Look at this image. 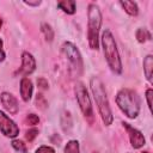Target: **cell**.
<instances>
[{"instance_id": "obj_1", "label": "cell", "mask_w": 153, "mask_h": 153, "mask_svg": "<svg viewBox=\"0 0 153 153\" xmlns=\"http://www.w3.org/2000/svg\"><path fill=\"white\" fill-rule=\"evenodd\" d=\"M90 87H91V91H92V94H93V98H94V102L98 108V112L102 117L103 123L105 126L112 124L114 116H112V111L109 104L108 94H106L103 81L98 76H93L91 78Z\"/></svg>"}, {"instance_id": "obj_2", "label": "cell", "mask_w": 153, "mask_h": 153, "mask_svg": "<svg viewBox=\"0 0 153 153\" xmlns=\"http://www.w3.org/2000/svg\"><path fill=\"white\" fill-rule=\"evenodd\" d=\"M102 45H103L104 57H105L111 72L115 74H121L122 73V61L120 57V53L117 49L115 37L109 29H105L102 33Z\"/></svg>"}, {"instance_id": "obj_3", "label": "cell", "mask_w": 153, "mask_h": 153, "mask_svg": "<svg viewBox=\"0 0 153 153\" xmlns=\"http://www.w3.org/2000/svg\"><path fill=\"white\" fill-rule=\"evenodd\" d=\"M116 104L128 118H136L140 112V97L131 88H121L116 94Z\"/></svg>"}, {"instance_id": "obj_4", "label": "cell", "mask_w": 153, "mask_h": 153, "mask_svg": "<svg viewBox=\"0 0 153 153\" xmlns=\"http://www.w3.org/2000/svg\"><path fill=\"white\" fill-rule=\"evenodd\" d=\"M102 25V12L97 4L91 2L87 8V41L92 50L99 48V31Z\"/></svg>"}, {"instance_id": "obj_5", "label": "cell", "mask_w": 153, "mask_h": 153, "mask_svg": "<svg viewBox=\"0 0 153 153\" xmlns=\"http://www.w3.org/2000/svg\"><path fill=\"white\" fill-rule=\"evenodd\" d=\"M61 50L63 53V55L66 56V59L69 62V67H71V72L74 76H79L82 72V57L81 54L79 51V49L72 43V42H65L61 47Z\"/></svg>"}, {"instance_id": "obj_6", "label": "cell", "mask_w": 153, "mask_h": 153, "mask_svg": "<svg viewBox=\"0 0 153 153\" xmlns=\"http://www.w3.org/2000/svg\"><path fill=\"white\" fill-rule=\"evenodd\" d=\"M74 93H75V98H76L78 105H79L82 115L86 118L92 120L93 118V110H92L91 99H90V96L87 93L86 86L81 81H78L75 84V86H74Z\"/></svg>"}, {"instance_id": "obj_7", "label": "cell", "mask_w": 153, "mask_h": 153, "mask_svg": "<svg viewBox=\"0 0 153 153\" xmlns=\"http://www.w3.org/2000/svg\"><path fill=\"white\" fill-rule=\"evenodd\" d=\"M0 131L6 136L14 139L19 134V127L16 124V122L10 118L4 111L0 110Z\"/></svg>"}, {"instance_id": "obj_8", "label": "cell", "mask_w": 153, "mask_h": 153, "mask_svg": "<svg viewBox=\"0 0 153 153\" xmlns=\"http://www.w3.org/2000/svg\"><path fill=\"white\" fill-rule=\"evenodd\" d=\"M122 124H123L124 129H126L127 133H128V136H129V141H130L131 147H133L134 149H139V148L143 147L145 143H146V139H145L143 134H142L140 130H137L136 128L131 127V126H130L129 123H127V122H122Z\"/></svg>"}, {"instance_id": "obj_9", "label": "cell", "mask_w": 153, "mask_h": 153, "mask_svg": "<svg viewBox=\"0 0 153 153\" xmlns=\"http://www.w3.org/2000/svg\"><path fill=\"white\" fill-rule=\"evenodd\" d=\"M0 102L4 106V109L10 112L11 115H16L18 111H19V104H18V100L17 98L10 93V92H2L0 94Z\"/></svg>"}, {"instance_id": "obj_10", "label": "cell", "mask_w": 153, "mask_h": 153, "mask_svg": "<svg viewBox=\"0 0 153 153\" xmlns=\"http://www.w3.org/2000/svg\"><path fill=\"white\" fill-rule=\"evenodd\" d=\"M36 69V61L35 57L29 53V51H23L22 54V66L20 69L18 71L20 74H23L24 76L33 73Z\"/></svg>"}, {"instance_id": "obj_11", "label": "cell", "mask_w": 153, "mask_h": 153, "mask_svg": "<svg viewBox=\"0 0 153 153\" xmlns=\"http://www.w3.org/2000/svg\"><path fill=\"white\" fill-rule=\"evenodd\" d=\"M33 93V85L32 81L27 76H23L20 80V96L24 102H29Z\"/></svg>"}, {"instance_id": "obj_12", "label": "cell", "mask_w": 153, "mask_h": 153, "mask_svg": "<svg viewBox=\"0 0 153 153\" xmlns=\"http://www.w3.org/2000/svg\"><path fill=\"white\" fill-rule=\"evenodd\" d=\"M120 5L122 6V8L124 10V12L127 14H129L131 17L137 16V13H139V6H137V4L135 1H128V0H124L123 1L122 0V1H120Z\"/></svg>"}, {"instance_id": "obj_13", "label": "cell", "mask_w": 153, "mask_h": 153, "mask_svg": "<svg viewBox=\"0 0 153 153\" xmlns=\"http://www.w3.org/2000/svg\"><path fill=\"white\" fill-rule=\"evenodd\" d=\"M57 7L67 14H74L76 11V2L73 0H63L57 2Z\"/></svg>"}, {"instance_id": "obj_14", "label": "cell", "mask_w": 153, "mask_h": 153, "mask_svg": "<svg viewBox=\"0 0 153 153\" xmlns=\"http://www.w3.org/2000/svg\"><path fill=\"white\" fill-rule=\"evenodd\" d=\"M152 71H153V56L149 54L143 59V72L146 79L149 82H152Z\"/></svg>"}, {"instance_id": "obj_15", "label": "cell", "mask_w": 153, "mask_h": 153, "mask_svg": "<svg viewBox=\"0 0 153 153\" xmlns=\"http://www.w3.org/2000/svg\"><path fill=\"white\" fill-rule=\"evenodd\" d=\"M135 37L139 43H145V42L152 39V35H151L149 30L146 27H139L135 32Z\"/></svg>"}, {"instance_id": "obj_16", "label": "cell", "mask_w": 153, "mask_h": 153, "mask_svg": "<svg viewBox=\"0 0 153 153\" xmlns=\"http://www.w3.org/2000/svg\"><path fill=\"white\" fill-rule=\"evenodd\" d=\"M41 31L44 35V38L48 42H51L54 39V30L51 29V26L48 23H42L41 24Z\"/></svg>"}, {"instance_id": "obj_17", "label": "cell", "mask_w": 153, "mask_h": 153, "mask_svg": "<svg viewBox=\"0 0 153 153\" xmlns=\"http://www.w3.org/2000/svg\"><path fill=\"white\" fill-rule=\"evenodd\" d=\"M63 153H80L79 141L78 140H69L65 146Z\"/></svg>"}, {"instance_id": "obj_18", "label": "cell", "mask_w": 153, "mask_h": 153, "mask_svg": "<svg viewBox=\"0 0 153 153\" xmlns=\"http://www.w3.org/2000/svg\"><path fill=\"white\" fill-rule=\"evenodd\" d=\"M12 147L19 152V153H27V148H26V145L22 141V140H17V139H13L12 142H11Z\"/></svg>"}, {"instance_id": "obj_19", "label": "cell", "mask_w": 153, "mask_h": 153, "mask_svg": "<svg viewBox=\"0 0 153 153\" xmlns=\"http://www.w3.org/2000/svg\"><path fill=\"white\" fill-rule=\"evenodd\" d=\"M25 122L29 124V126H36L38 124L39 122V117L36 115V114H29L25 118Z\"/></svg>"}, {"instance_id": "obj_20", "label": "cell", "mask_w": 153, "mask_h": 153, "mask_svg": "<svg viewBox=\"0 0 153 153\" xmlns=\"http://www.w3.org/2000/svg\"><path fill=\"white\" fill-rule=\"evenodd\" d=\"M38 135V129H36V128H32V129H29L27 131H26V140L29 141V142H31V141H33V139L36 137Z\"/></svg>"}, {"instance_id": "obj_21", "label": "cell", "mask_w": 153, "mask_h": 153, "mask_svg": "<svg viewBox=\"0 0 153 153\" xmlns=\"http://www.w3.org/2000/svg\"><path fill=\"white\" fill-rule=\"evenodd\" d=\"M35 153H56V152H55V149H54L53 147L43 145V146H39V147L36 149Z\"/></svg>"}, {"instance_id": "obj_22", "label": "cell", "mask_w": 153, "mask_h": 153, "mask_svg": "<svg viewBox=\"0 0 153 153\" xmlns=\"http://www.w3.org/2000/svg\"><path fill=\"white\" fill-rule=\"evenodd\" d=\"M152 96H153V90L152 88H147L146 91V100H147V105L149 111L152 112Z\"/></svg>"}, {"instance_id": "obj_23", "label": "cell", "mask_w": 153, "mask_h": 153, "mask_svg": "<svg viewBox=\"0 0 153 153\" xmlns=\"http://www.w3.org/2000/svg\"><path fill=\"white\" fill-rule=\"evenodd\" d=\"M37 85H38V87L41 90H47L49 87V84H48V81L44 78H38L37 79Z\"/></svg>"}, {"instance_id": "obj_24", "label": "cell", "mask_w": 153, "mask_h": 153, "mask_svg": "<svg viewBox=\"0 0 153 153\" xmlns=\"http://www.w3.org/2000/svg\"><path fill=\"white\" fill-rule=\"evenodd\" d=\"M6 57V54H5V50H4V44H2V41L0 38V62H2Z\"/></svg>"}, {"instance_id": "obj_25", "label": "cell", "mask_w": 153, "mask_h": 153, "mask_svg": "<svg viewBox=\"0 0 153 153\" xmlns=\"http://www.w3.org/2000/svg\"><path fill=\"white\" fill-rule=\"evenodd\" d=\"M24 4L27 5V6H39L41 1L39 0H36V1H24Z\"/></svg>"}, {"instance_id": "obj_26", "label": "cell", "mask_w": 153, "mask_h": 153, "mask_svg": "<svg viewBox=\"0 0 153 153\" xmlns=\"http://www.w3.org/2000/svg\"><path fill=\"white\" fill-rule=\"evenodd\" d=\"M1 25H2V19L0 18V27H1Z\"/></svg>"}, {"instance_id": "obj_27", "label": "cell", "mask_w": 153, "mask_h": 153, "mask_svg": "<svg viewBox=\"0 0 153 153\" xmlns=\"http://www.w3.org/2000/svg\"><path fill=\"white\" fill-rule=\"evenodd\" d=\"M142 153H149V152H142Z\"/></svg>"}, {"instance_id": "obj_28", "label": "cell", "mask_w": 153, "mask_h": 153, "mask_svg": "<svg viewBox=\"0 0 153 153\" xmlns=\"http://www.w3.org/2000/svg\"><path fill=\"white\" fill-rule=\"evenodd\" d=\"M93 153H98V152H93Z\"/></svg>"}]
</instances>
